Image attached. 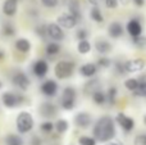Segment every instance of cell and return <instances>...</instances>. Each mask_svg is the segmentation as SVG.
Segmentation results:
<instances>
[{"label": "cell", "mask_w": 146, "mask_h": 145, "mask_svg": "<svg viewBox=\"0 0 146 145\" xmlns=\"http://www.w3.org/2000/svg\"><path fill=\"white\" fill-rule=\"evenodd\" d=\"M58 91V85L53 80H46L42 85H41V92L46 96H54Z\"/></svg>", "instance_id": "cell-12"}, {"label": "cell", "mask_w": 146, "mask_h": 145, "mask_svg": "<svg viewBox=\"0 0 146 145\" xmlns=\"http://www.w3.org/2000/svg\"><path fill=\"white\" fill-rule=\"evenodd\" d=\"M68 127H69L68 121H66V120H58L55 122V125H54V128L56 130L58 134H64L68 130Z\"/></svg>", "instance_id": "cell-26"}, {"label": "cell", "mask_w": 146, "mask_h": 145, "mask_svg": "<svg viewBox=\"0 0 146 145\" xmlns=\"http://www.w3.org/2000/svg\"><path fill=\"white\" fill-rule=\"evenodd\" d=\"M40 130L42 131V132H45V134H50L51 131L54 130V123L50 122V121H45V122L41 123Z\"/></svg>", "instance_id": "cell-35"}, {"label": "cell", "mask_w": 146, "mask_h": 145, "mask_svg": "<svg viewBox=\"0 0 146 145\" xmlns=\"http://www.w3.org/2000/svg\"><path fill=\"white\" fill-rule=\"evenodd\" d=\"M110 59L109 58H105V57H103V58H100L98 61V66L99 67H101V68H108L109 66H110ZM96 66V67H98Z\"/></svg>", "instance_id": "cell-36"}, {"label": "cell", "mask_w": 146, "mask_h": 145, "mask_svg": "<svg viewBox=\"0 0 146 145\" xmlns=\"http://www.w3.org/2000/svg\"><path fill=\"white\" fill-rule=\"evenodd\" d=\"M92 100L95 104L98 105H103L104 103L106 102V95L104 91H101V90H98V91H95L92 94Z\"/></svg>", "instance_id": "cell-23"}, {"label": "cell", "mask_w": 146, "mask_h": 145, "mask_svg": "<svg viewBox=\"0 0 146 145\" xmlns=\"http://www.w3.org/2000/svg\"><path fill=\"white\" fill-rule=\"evenodd\" d=\"M132 43H133V45L136 46V48L141 49V48H144V46L146 45V37L144 35L136 36V37H132Z\"/></svg>", "instance_id": "cell-31"}, {"label": "cell", "mask_w": 146, "mask_h": 145, "mask_svg": "<svg viewBox=\"0 0 146 145\" xmlns=\"http://www.w3.org/2000/svg\"><path fill=\"white\" fill-rule=\"evenodd\" d=\"M95 49L100 54H106V53H110L113 46H111V44H109L105 40H99L95 43Z\"/></svg>", "instance_id": "cell-19"}, {"label": "cell", "mask_w": 146, "mask_h": 145, "mask_svg": "<svg viewBox=\"0 0 146 145\" xmlns=\"http://www.w3.org/2000/svg\"><path fill=\"white\" fill-rule=\"evenodd\" d=\"M80 72L83 77H92L94 74L98 72V67H96V64L86 63V64H83V66H81Z\"/></svg>", "instance_id": "cell-17"}, {"label": "cell", "mask_w": 146, "mask_h": 145, "mask_svg": "<svg viewBox=\"0 0 146 145\" xmlns=\"http://www.w3.org/2000/svg\"><path fill=\"white\" fill-rule=\"evenodd\" d=\"M36 33H37L41 39H45L46 35H48V33H46V26L45 25L37 26V27H36Z\"/></svg>", "instance_id": "cell-37"}, {"label": "cell", "mask_w": 146, "mask_h": 145, "mask_svg": "<svg viewBox=\"0 0 146 145\" xmlns=\"http://www.w3.org/2000/svg\"><path fill=\"white\" fill-rule=\"evenodd\" d=\"M94 139L100 143H108L113 140L115 136V125L111 117L104 116L98 120V122L94 126Z\"/></svg>", "instance_id": "cell-1"}, {"label": "cell", "mask_w": 146, "mask_h": 145, "mask_svg": "<svg viewBox=\"0 0 146 145\" xmlns=\"http://www.w3.org/2000/svg\"><path fill=\"white\" fill-rule=\"evenodd\" d=\"M105 145H123V143H122L121 140H110V141H108Z\"/></svg>", "instance_id": "cell-44"}, {"label": "cell", "mask_w": 146, "mask_h": 145, "mask_svg": "<svg viewBox=\"0 0 146 145\" xmlns=\"http://www.w3.org/2000/svg\"><path fill=\"white\" fill-rule=\"evenodd\" d=\"M74 71V63L73 62H68V61H60L56 63L54 72H55V76L59 80H64L68 78L73 74Z\"/></svg>", "instance_id": "cell-3"}, {"label": "cell", "mask_w": 146, "mask_h": 145, "mask_svg": "<svg viewBox=\"0 0 146 145\" xmlns=\"http://www.w3.org/2000/svg\"><path fill=\"white\" fill-rule=\"evenodd\" d=\"M88 1V4H91L92 7H98V4H99V0H87Z\"/></svg>", "instance_id": "cell-46"}, {"label": "cell", "mask_w": 146, "mask_h": 145, "mask_svg": "<svg viewBox=\"0 0 146 145\" xmlns=\"http://www.w3.org/2000/svg\"><path fill=\"white\" fill-rule=\"evenodd\" d=\"M78 144L80 145H96V140L91 136H81L78 139Z\"/></svg>", "instance_id": "cell-34"}, {"label": "cell", "mask_w": 146, "mask_h": 145, "mask_svg": "<svg viewBox=\"0 0 146 145\" xmlns=\"http://www.w3.org/2000/svg\"><path fill=\"white\" fill-rule=\"evenodd\" d=\"M69 14L73 15V17L77 19V22L81 19V9H80V3H78V0H71L69 1Z\"/></svg>", "instance_id": "cell-20"}, {"label": "cell", "mask_w": 146, "mask_h": 145, "mask_svg": "<svg viewBox=\"0 0 146 145\" xmlns=\"http://www.w3.org/2000/svg\"><path fill=\"white\" fill-rule=\"evenodd\" d=\"M17 130L19 134H27L33 128V117L28 112H21L17 116Z\"/></svg>", "instance_id": "cell-2"}, {"label": "cell", "mask_w": 146, "mask_h": 145, "mask_svg": "<svg viewBox=\"0 0 146 145\" xmlns=\"http://www.w3.org/2000/svg\"><path fill=\"white\" fill-rule=\"evenodd\" d=\"M127 31L132 37H136V36L142 35V26L137 19H131L127 23Z\"/></svg>", "instance_id": "cell-15"}, {"label": "cell", "mask_w": 146, "mask_h": 145, "mask_svg": "<svg viewBox=\"0 0 146 145\" xmlns=\"http://www.w3.org/2000/svg\"><path fill=\"white\" fill-rule=\"evenodd\" d=\"M115 71H117V73H119V74H124V73H126V72H124L123 63L117 62V63H115Z\"/></svg>", "instance_id": "cell-42"}, {"label": "cell", "mask_w": 146, "mask_h": 145, "mask_svg": "<svg viewBox=\"0 0 146 145\" xmlns=\"http://www.w3.org/2000/svg\"><path fill=\"white\" fill-rule=\"evenodd\" d=\"M15 49L21 53H28L31 50V43L27 39H18L15 41Z\"/></svg>", "instance_id": "cell-21"}, {"label": "cell", "mask_w": 146, "mask_h": 145, "mask_svg": "<svg viewBox=\"0 0 146 145\" xmlns=\"http://www.w3.org/2000/svg\"><path fill=\"white\" fill-rule=\"evenodd\" d=\"M105 95H106V100H108V102L110 103L111 105H113V104H115L117 95H118V89H117L115 86H111V87H109V90H108V94H105Z\"/></svg>", "instance_id": "cell-27"}, {"label": "cell", "mask_w": 146, "mask_h": 145, "mask_svg": "<svg viewBox=\"0 0 146 145\" xmlns=\"http://www.w3.org/2000/svg\"><path fill=\"white\" fill-rule=\"evenodd\" d=\"M18 1L19 0H5L4 4H3V13L8 17H13L17 13Z\"/></svg>", "instance_id": "cell-14"}, {"label": "cell", "mask_w": 146, "mask_h": 145, "mask_svg": "<svg viewBox=\"0 0 146 145\" xmlns=\"http://www.w3.org/2000/svg\"><path fill=\"white\" fill-rule=\"evenodd\" d=\"M25 100V98L22 95H18L14 94V92H10V91H5L4 94L1 95V103L4 107L7 108H15L18 107L19 104H22V102Z\"/></svg>", "instance_id": "cell-4"}, {"label": "cell", "mask_w": 146, "mask_h": 145, "mask_svg": "<svg viewBox=\"0 0 146 145\" xmlns=\"http://www.w3.org/2000/svg\"><path fill=\"white\" fill-rule=\"evenodd\" d=\"M115 121H117V123H118V125L123 128L124 132H129V131H132V130H133V127H135L133 118L126 116L124 113H118V114H117V117H115Z\"/></svg>", "instance_id": "cell-7"}, {"label": "cell", "mask_w": 146, "mask_h": 145, "mask_svg": "<svg viewBox=\"0 0 146 145\" xmlns=\"http://www.w3.org/2000/svg\"><path fill=\"white\" fill-rule=\"evenodd\" d=\"M3 57H4V53H3V51L0 50V61H1V59H3Z\"/></svg>", "instance_id": "cell-47"}, {"label": "cell", "mask_w": 146, "mask_h": 145, "mask_svg": "<svg viewBox=\"0 0 146 145\" xmlns=\"http://www.w3.org/2000/svg\"><path fill=\"white\" fill-rule=\"evenodd\" d=\"M108 31H109L110 37L118 39V37H121V36L123 35V26H122L119 22H113V23H110Z\"/></svg>", "instance_id": "cell-16"}, {"label": "cell", "mask_w": 146, "mask_h": 145, "mask_svg": "<svg viewBox=\"0 0 146 145\" xmlns=\"http://www.w3.org/2000/svg\"><path fill=\"white\" fill-rule=\"evenodd\" d=\"M1 87H3V84H1V81H0V89H1Z\"/></svg>", "instance_id": "cell-49"}, {"label": "cell", "mask_w": 146, "mask_h": 145, "mask_svg": "<svg viewBox=\"0 0 146 145\" xmlns=\"http://www.w3.org/2000/svg\"><path fill=\"white\" fill-rule=\"evenodd\" d=\"M91 51V44L88 40H81L78 43V53L85 55V54H88Z\"/></svg>", "instance_id": "cell-25"}, {"label": "cell", "mask_w": 146, "mask_h": 145, "mask_svg": "<svg viewBox=\"0 0 146 145\" xmlns=\"http://www.w3.org/2000/svg\"><path fill=\"white\" fill-rule=\"evenodd\" d=\"M124 67V72L126 73H135V72H140L144 69L145 67V61L141 58L137 59H131V61H127L123 63Z\"/></svg>", "instance_id": "cell-6"}, {"label": "cell", "mask_w": 146, "mask_h": 145, "mask_svg": "<svg viewBox=\"0 0 146 145\" xmlns=\"http://www.w3.org/2000/svg\"><path fill=\"white\" fill-rule=\"evenodd\" d=\"M137 81H139V86L136 87L133 94L140 98H146V76H141L140 78H137Z\"/></svg>", "instance_id": "cell-18"}, {"label": "cell", "mask_w": 146, "mask_h": 145, "mask_svg": "<svg viewBox=\"0 0 146 145\" xmlns=\"http://www.w3.org/2000/svg\"><path fill=\"white\" fill-rule=\"evenodd\" d=\"M76 103V90L72 86H68L63 90L62 95V107L66 110H71L74 108Z\"/></svg>", "instance_id": "cell-5"}, {"label": "cell", "mask_w": 146, "mask_h": 145, "mask_svg": "<svg viewBox=\"0 0 146 145\" xmlns=\"http://www.w3.org/2000/svg\"><path fill=\"white\" fill-rule=\"evenodd\" d=\"M87 36H88V32L86 30H78L77 31V33H76V37L78 39V40H87Z\"/></svg>", "instance_id": "cell-39"}, {"label": "cell", "mask_w": 146, "mask_h": 145, "mask_svg": "<svg viewBox=\"0 0 146 145\" xmlns=\"http://www.w3.org/2000/svg\"><path fill=\"white\" fill-rule=\"evenodd\" d=\"M12 81H13V84H14L17 87H19L21 90H27L28 86H30V84H31L30 78H28L23 72H18V73H15L14 76H13Z\"/></svg>", "instance_id": "cell-10"}, {"label": "cell", "mask_w": 146, "mask_h": 145, "mask_svg": "<svg viewBox=\"0 0 146 145\" xmlns=\"http://www.w3.org/2000/svg\"><path fill=\"white\" fill-rule=\"evenodd\" d=\"M91 122H92V117L87 112H81L74 117L76 126H78L81 128H87L91 125Z\"/></svg>", "instance_id": "cell-11"}, {"label": "cell", "mask_w": 146, "mask_h": 145, "mask_svg": "<svg viewBox=\"0 0 146 145\" xmlns=\"http://www.w3.org/2000/svg\"><path fill=\"white\" fill-rule=\"evenodd\" d=\"M59 51H60V45L56 43H50L46 46V54L49 55H56L59 54Z\"/></svg>", "instance_id": "cell-30"}, {"label": "cell", "mask_w": 146, "mask_h": 145, "mask_svg": "<svg viewBox=\"0 0 146 145\" xmlns=\"http://www.w3.org/2000/svg\"><path fill=\"white\" fill-rule=\"evenodd\" d=\"M144 123H145V125H146V116H145V117H144Z\"/></svg>", "instance_id": "cell-48"}, {"label": "cell", "mask_w": 146, "mask_h": 145, "mask_svg": "<svg viewBox=\"0 0 146 145\" xmlns=\"http://www.w3.org/2000/svg\"><path fill=\"white\" fill-rule=\"evenodd\" d=\"M124 86H126V89L131 90V91H135L136 87L139 86V81H137V78H128L124 81Z\"/></svg>", "instance_id": "cell-33"}, {"label": "cell", "mask_w": 146, "mask_h": 145, "mask_svg": "<svg viewBox=\"0 0 146 145\" xmlns=\"http://www.w3.org/2000/svg\"><path fill=\"white\" fill-rule=\"evenodd\" d=\"M90 15H91V18H92V21H95V22H98V23H101L104 21L103 14H101L100 9H99L98 7H92V9H91V12H90Z\"/></svg>", "instance_id": "cell-28"}, {"label": "cell", "mask_w": 146, "mask_h": 145, "mask_svg": "<svg viewBox=\"0 0 146 145\" xmlns=\"http://www.w3.org/2000/svg\"><path fill=\"white\" fill-rule=\"evenodd\" d=\"M135 145H146V134H140L135 138Z\"/></svg>", "instance_id": "cell-38"}, {"label": "cell", "mask_w": 146, "mask_h": 145, "mask_svg": "<svg viewBox=\"0 0 146 145\" xmlns=\"http://www.w3.org/2000/svg\"><path fill=\"white\" fill-rule=\"evenodd\" d=\"M41 3L46 8H54L58 5V0H41Z\"/></svg>", "instance_id": "cell-40"}, {"label": "cell", "mask_w": 146, "mask_h": 145, "mask_svg": "<svg viewBox=\"0 0 146 145\" xmlns=\"http://www.w3.org/2000/svg\"><path fill=\"white\" fill-rule=\"evenodd\" d=\"M98 86H99V80H92V81L87 82L85 86L86 94H94L95 91H98Z\"/></svg>", "instance_id": "cell-29"}, {"label": "cell", "mask_w": 146, "mask_h": 145, "mask_svg": "<svg viewBox=\"0 0 146 145\" xmlns=\"http://www.w3.org/2000/svg\"><path fill=\"white\" fill-rule=\"evenodd\" d=\"M31 144H32V145H41L40 138H37V136H33V138H32V141H31Z\"/></svg>", "instance_id": "cell-43"}, {"label": "cell", "mask_w": 146, "mask_h": 145, "mask_svg": "<svg viewBox=\"0 0 146 145\" xmlns=\"http://www.w3.org/2000/svg\"><path fill=\"white\" fill-rule=\"evenodd\" d=\"M32 71H33V74L37 77H44L46 73H48L49 71V66L48 63H46L45 61H42V59H40V61L35 62L32 66Z\"/></svg>", "instance_id": "cell-13"}, {"label": "cell", "mask_w": 146, "mask_h": 145, "mask_svg": "<svg viewBox=\"0 0 146 145\" xmlns=\"http://www.w3.org/2000/svg\"><path fill=\"white\" fill-rule=\"evenodd\" d=\"M5 145H23V140L21 136L14 135V134H9L5 138Z\"/></svg>", "instance_id": "cell-24"}, {"label": "cell", "mask_w": 146, "mask_h": 145, "mask_svg": "<svg viewBox=\"0 0 146 145\" xmlns=\"http://www.w3.org/2000/svg\"><path fill=\"white\" fill-rule=\"evenodd\" d=\"M58 23L56 25L62 28H67V30H71L76 25H77V19H76L73 15H71L69 13H63L58 17Z\"/></svg>", "instance_id": "cell-9"}, {"label": "cell", "mask_w": 146, "mask_h": 145, "mask_svg": "<svg viewBox=\"0 0 146 145\" xmlns=\"http://www.w3.org/2000/svg\"><path fill=\"white\" fill-rule=\"evenodd\" d=\"M46 33L50 39L55 41H62L64 39V31L62 27H59L56 23H50L46 26Z\"/></svg>", "instance_id": "cell-8"}, {"label": "cell", "mask_w": 146, "mask_h": 145, "mask_svg": "<svg viewBox=\"0 0 146 145\" xmlns=\"http://www.w3.org/2000/svg\"><path fill=\"white\" fill-rule=\"evenodd\" d=\"M3 33H4L5 36H13L15 33V28L14 26L12 25V23L7 22L3 25Z\"/></svg>", "instance_id": "cell-32"}, {"label": "cell", "mask_w": 146, "mask_h": 145, "mask_svg": "<svg viewBox=\"0 0 146 145\" xmlns=\"http://www.w3.org/2000/svg\"><path fill=\"white\" fill-rule=\"evenodd\" d=\"M40 112H41V114L42 116L51 117V116L55 114L56 108H55V105L51 104V103H44V104L40 107Z\"/></svg>", "instance_id": "cell-22"}, {"label": "cell", "mask_w": 146, "mask_h": 145, "mask_svg": "<svg viewBox=\"0 0 146 145\" xmlns=\"http://www.w3.org/2000/svg\"><path fill=\"white\" fill-rule=\"evenodd\" d=\"M105 5L110 9H114L118 5V0H105Z\"/></svg>", "instance_id": "cell-41"}, {"label": "cell", "mask_w": 146, "mask_h": 145, "mask_svg": "<svg viewBox=\"0 0 146 145\" xmlns=\"http://www.w3.org/2000/svg\"><path fill=\"white\" fill-rule=\"evenodd\" d=\"M135 4L137 5V7H142V5L145 4V0H133Z\"/></svg>", "instance_id": "cell-45"}]
</instances>
